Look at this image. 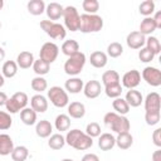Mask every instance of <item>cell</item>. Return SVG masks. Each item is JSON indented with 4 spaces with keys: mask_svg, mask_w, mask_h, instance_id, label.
Masks as SVG:
<instances>
[{
    "mask_svg": "<svg viewBox=\"0 0 161 161\" xmlns=\"http://www.w3.org/2000/svg\"><path fill=\"white\" fill-rule=\"evenodd\" d=\"M63 19H64V28H67L70 31L79 30L80 15L75 6H72V5L65 6L63 11Z\"/></svg>",
    "mask_w": 161,
    "mask_h": 161,
    "instance_id": "8",
    "label": "cell"
},
{
    "mask_svg": "<svg viewBox=\"0 0 161 161\" xmlns=\"http://www.w3.org/2000/svg\"><path fill=\"white\" fill-rule=\"evenodd\" d=\"M155 58V54L148 50L146 47L141 48V50H138V59L142 62V63H148V62H152Z\"/></svg>",
    "mask_w": 161,
    "mask_h": 161,
    "instance_id": "46",
    "label": "cell"
},
{
    "mask_svg": "<svg viewBox=\"0 0 161 161\" xmlns=\"http://www.w3.org/2000/svg\"><path fill=\"white\" fill-rule=\"evenodd\" d=\"M13 125V118L10 113L0 111V131H6L11 127Z\"/></svg>",
    "mask_w": 161,
    "mask_h": 161,
    "instance_id": "43",
    "label": "cell"
},
{
    "mask_svg": "<svg viewBox=\"0 0 161 161\" xmlns=\"http://www.w3.org/2000/svg\"><path fill=\"white\" fill-rule=\"evenodd\" d=\"M30 86H31L33 91H35L36 93H42V92H44L48 88V82H47V79L44 77H39L38 75V77L31 79Z\"/></svg>",
    "mask_w": 161,
    "mask_h": 161,
    "instance_id": "38",
    "label": "cell"
},
{
    "mask_svg": "<svg viewBox=\"0 0 161 161\" xmlns=\"http://www.w3.org/2000/svg\"><path fill=\"white\" fill-rule=\"evenodd\" d=\"M86 114V106L82 102H70L68 104V116L75 119L83 118Z\"/></svg>",
    "mask_w": 161,
    "mask_h": 161,
    "instance_id": "21",
    "label": "cell"
},
{
    "mask_svg": "<svg viewBox=\"0 0 161 161\" xmlns=\"http://www.w3.org/2000/svg\"><path fill=\"white\" fill-rule=\"evenodd\" d=\"M34 55L31 52H28V50H24V52H20L16 57V64H18V68H21V69H28L30 67H33V63H34Z\"/></svg>",
    "mask_w": 161,
    "mask_h": 161,
    "instance_id": "17",
    "label": "cell"
},
{
    "mask_svg": "<svg viewBox=\"0 0 161 161\" xmlns=\"http://www.w3.org/2000/svg\"><path fill=\"white\" fill-rule=\"evenodd\" d=\"M3 6H4V1H3V0H0V10L3 9Z\"/></svg>",
    "mask_w": 161,
    "mask_h": 161,
    "instance_id": "54",
    "label": "cell"
},
{
    "mask_svg": "<svg viewBox=\"0 0 161 161\" xmlns=\"http://www.w3.org/2000/svg\"><path fill=\"white\" fill-rule=\"evenodd\" d=\"M80 161H99V157L96 153H86Z\"/></svg>",
    "mask_w": 161,
    "mask_h": 161,
    "instance_id": "48",
    "label": "cell"
},
{
    "mask_svg": "<svg viewBox=\"0 0 161 161\" xmlns=\"http://www.w3.org/2000/svg\"><path fill=\"white\" fill-rule=\"evenodd\" d=\"M102 83L104 87L111 86V84H117L119 82V74L116 70H106L102 74Z\"/></svg>",
    "mask_w": 161,
    "mask_h": 161,
    "instance_id": "35",
    "label": "cell"
},
{
    "mask_svg": "<svg viewBox=\"0 0 161 161\" xmlns=\"http://www.w3.org/2000/svg\"><path fill=\"white\" fill-rule=\"evenodd\" d=\"M28 102H29V99H28L26 93L16 92L10 98H8V101L5 103V108H6L8 113H18L26 107Z\"/></svg>",
    "mask_w": 161,
    "mask_h": 161,
    "instance_id": "6",
    "label": "cell"
},
{
    "mask_svg": "<svg viewBox=\"0 0 161 161\" xmlns=\"http://www.w3.org/2000/svg\"><path fill=\"white\" fill-rule=\"evenodd\" d=\"M8 98H9V97L6 96V93L0 91V107H1V106H5V103H6Z\"/></svg>",
    "mask_w": 161,
    "mask_h": 161,
    "instance_id": "51",
    "label": "cell"
},
{
    "mask_svg": "<svg viewBox=\"0 0 161 161\" xmlns=\"http://www.w3.org/2000/svg\"><path fill=\"white\" fill-rule=\"evenodd\" d=\"M14 141L8 133H0V155L8 156L14 150Z\"/></svg>",
    "mask_w": 161,
    "mask_h": 161,
    "instance_id": "20",
    "label": "cell"
},
{
    "mask_svg": "<svg viewBox=\"0 0 161 161\" xmlns=\"http://www.w3.org/2000/svg\"><path fill=\"white\" fill-rule=\"evenodd\" d=\"M60 50H62V53L64 55H67L69 58V57H72V55H74V54H77L79 52V44L74 39H68L62 44Z\"/></svg>",
    "mask_w": 161,
    "mask_h": 161,
    "instance_id": "25",
    "label": "cell"
},
{
    "mask_svg": "<svg viewBox=\"0 0 161 161\" xmlns=\"http://www.w3.org/2000/svg\"><path fill=\"white\" fill-rule=\"evenodd\" d=\"M145 111L146 112H155L161 109V97L157 92H151L146 96L145 101Z\"/></svg>",
    "mask_w": 161,
    "mask_h": 161,
    "instance_id": "13",
    "label": "cell"
},
{
    "mask_svg": "<svg viewBox=\"0 0 161 161\" xmlns=\"http://www.w3.org/2000/svg\"><path fill=\"white\" fill-rule=\"evenodd\" d=\"M126 43L131 49H141L146 44V36L141 34L138 30L131 31L126 38Z\"/></svg>",
    "mask_w": 161,
    "mask_h": 161,
    "instance_id": "12",
    "label": "cell"
},
{
    "mask_svg": "<svg viewBox=\"0 0 161 161\" xmlns=\"http://www.w3.org/2000/svg\"><path fill=\"white\" fill-rule=\"evenodd\" d=\"M138 11L145 18L151 16L155 13V3L152 0H145V1H142L140 4V6H138Z\"/></svg>",
    "mask_w": 161,
    "mask_h": 161,
    "instance_id": "37",
    "label": "cell"
},
{
    "mask_svg": "<svg viewBox=\"0 0 161 161\" xmlns=\"http://www.w3.org/2000/svg\"><path fill=\"white\" fill-rule=\"evenodd\" d=\"M116 146V137L112 133H102L98 136V147L102 151H109Z\"/></svg>",
    "mask_w": 161,
    "mask_h": 161,
    "instance_id": "18",
    "label": "cell"
},
{
    "mask_svg": "<svg viewBox=\"0 0 161 161\" xmlns=\"http://www.w3.org/2000/svg\"><path fill=\"white\" fill-rule=\"evenodd\" d=\"M63 11H64V6L60 5L59 3H49L45 6V13L50 21L60 19L63 16Z\"/></svg>",
    "mask_w": 161,
    "mask_h": 161,
    "instance_id": "16",
    "label": "cell"
},
{
    "mask_svg": "<svg viewBox=\"0 0 161 161\" xmlns=\"http://www.w3.org/2000/svg\"><path fill=\"white\" fill-rule=\"evenodd\" d=\"M83 87H84V83L80 78L78 77H70L69 79L65 80L64 83V88H65V92H69L72 94H77L79 93L80 91H83Z\"/></svg>",
    "mask_w": 161,
    "mask_h": 161,
    "instance_id": "19",
    "label": "cell"
},
{
    "mask_svg": "<svg viewBox=\"0 0 161 161\" xmlns=\"http://www.w3.org/2000/svg\"><path fill=\"white\" fill-rule=\"evenodd\" d=\"M30 108H33L36 113H44L48 109V98L42 93H36L30 98Z\"/></svg>",
    "mask_w": 161,
    "mask_h": 161,
    "instance_id": "15",
    "label": "cell"
},
{
    "mask_svg": "<svg viewBox=\"0 0 161 161\" xmlns=\"http://www.w3.org/2000/svg\"><path fill=\"white\" fill-rule=\"evenodd\" d=\"M161 118V113L160 111H155V112H145V121L148 126H155L160 122Z\"/></svg>",
    "mask_w": 161,
    "mask_h": 161,
    "instance_id": "44",
    "label": "cell"
},
{
    "mask_svg": "<svg viewBox=\"0 0 161 161\" xmlns=\"http://www.w3.org/2000/svg\"><path fill=\"white\" fill-rule=\"evenodd\" d=\"M87 136H89V137H98L99 135H101V126H99V123H97V122H91V123H88L87 125V127H86V132H84Z\"/></svg>",
    "mask_w": 161,
    "mask_h": 161,
    "instance_id": "45",
    "label": "cell"
},
{
    "mask_svg": "<svg viewBox=\"0 0 161 161\" xmlns=\"http://www.w3.org/2000/svg\"><path fill=\"white\" fill-rule=\"evenodd\" d=\"M0 29H1V23H0Z\"/></svg>",
    "mask_w": 161,
    "mask_h": 161,
    "instance_id": "56",
    "label": "cell"
},
{
    "mask_svg": "<svg viewBox=\"0 0 161 161\" xmlns=\"http://www.w3.org/2000/svg\"><path fill=\"white\" fill-rule=\"evenodd\" d=\"M141 82V73L137 69H131L126 72L122 77V87L127 89H135Z\"/></svg>",
    "mask_w": 161,
    "mask_h": 161,
    "instance_id": "11",
    "label": "cell"
},
{
    "mask_svg": "<svg viewBox=\"0 0 161 161\" xmlns=\"http://www.w3.org/2000/svg\"><path fill=\"white\" fill-rule=\"evenodd\" d=\"M18 73V64L14 60H6L3 64L1 68V74L4 75V78H13L15 77Z\"/></svg>",
    "mask_w": 161,
    "mask_h": 161,
    "instance_id": "32",
    "label": "cell"
},
{
    "mask_svg": "<svg viewBox=\"0 0 161 161\" xmlns=\"http://www.w3.org/2000/svg\"><path fill=\"white\" fill-rule=\"evenodd\" d=\"M65 143L69 145L70 147L78 150V151H84V150H88L93 146V138L87 136L83 131L74 128V130H70L67 132Z\"/></svg>",
    "mask_w": 161,
    "mask_h": 161,
    "instance_id": "1",
    "label": "cell"
},
{
    "mask_svg": "<svg viewBox=\"0 0 161 161\" xmlns=\"http://www.w3.org/2000/svg\"><path fill=\"white\" fill-rule=\"evenodd\" d=\"M133 143V137L130 132H123V133H118L116 137V145L118 146V148L121 150H127L132 146Z\"/></svg>",
    "mask_w": 161,
    "mask_h": 161,
    "instance_id": "27",
    "label": "cell"
},
{
    "mask_svg": "<svg viewBox=\"0 0 161 161\" xmlns=\"http://www.w3.org/2000/svg\"><path fill=\"white\" fill-rule=\"evenodd\" d=\"M146 48L148 49V50H151L155 55H157V54H160V52H161V44H160V40L156 38V36H152V35H148L147 38H146Z\"/></svg>",
    "mask_w": 161,
    "mask_h": 161,
    "instance_id": "39",
    "label": "cell"
},
{
    "mask_svg": "<svg viewBox=\"0 0 161 161\" xmlns=\"http://www.w3.org/2000/svg\"><path fill=\"white\" fill-rule=\"evenodd\" d=\"M152 19H153V21L156 24V28L160 29L161 28V11H156L155 15L152 16Z\"/></svg>",
    "mask_w": 161,
    "mask_h": 161,
    "instance_id": "49",
    "label": "cell"
},
{
    "mask_svg": "<svg viewBox=\"0 0 161 161\" xmlns=\"http://www.w3.org/2000/svg\"><path fill=\"white\" fill-rule=\"evenodd\" d=\"M141 75L148 86H151V87L161 86V70L158 68H156V67H145Z\"/></svg>",
    "mask_w": 161,
    "mask_h": 161,
    "instance_id": "10",
    "label": "cell"
},
{
    "mask_svg": "<svg viewBox=\"0 0 161 161\" xmlns=\"http://www.w3.org/2000/svg\"><path fill=\"white\" fill-rule=\"evenodd\" d=\"M103 122L106 126H108L117 135L123 133V132H128L130 127H131L128 118L125 116H121L116 112H107L103 117Z\"/></svg>",
    "mask_w": 161,
    "mask_h": 161,
    "instance_id": "2",
    "label": "cell"
},
{
    "mask_svg": "<svg viewBox=\"0 0 161 161\" xmlns=\"http://www.w3.org/2000/svg\"><path fill=\"white\" fill-rule=\"evenodd\" d=\"M82 8L86 14H96L99 9V3L97 0H84L82 3Z\"/></svg>",
    "mask_w": 161,
    "mask_h": 161,
    "instance_id": "42",
    "label": "cell"
},
{
    "mask_svg": "<svg viewBox=\"0 0 161 161\" xmlns=\"http://www.w3.org/2000/svg\"><path fill=\"white\" fill-rule=\"evenodd\" d=\"M40 28L44 30V33L47 35H49L52 39L55 40H63L67 35V30L64 28V25L55 23V21H50V20H42L40 21Z\"/></svg>",
    "mask_w": 161,
    "mask_h": 161,
    "instance_id": "5",
    "label": "cell"
},
{
    "mask_svg": "<svg viewBox=\"0 0 161 161\" xmlns=\"http://www.w3.org/2000/svg\"><path fill=\"white\" fill-rule=\"evenodd\" d=\"M58 54H59V47L55 43H53V42H47L40 48L39 59L52 64L58 58Z\"/></svg>",
    "mask_w": 161,
    "mask_h": 161,
    "instance_id": "9",
    "label": "cell"
},
{
    "mask_svg": "<svg viewBox=\"0 0 161 161\" xmlns=\"http://www.w3.org/2000/svg\"><path fill=\"white\" fill-rule=\"evenodd\" d=\"M125 101L127 102V104L130 107H138L143 102V97H142L141 92H138L136 89H128L126 93Z\"/></svg>",
    "mask_w": 161,
    "mask_h": 161,
    "instance_id": "24",
    "label": "cell"
},
{
    "mask_svg": "<svg viewBox=\"0 0 161 161\" xmlns=\"http://www.w3.org/2000/svg\"><path fill=\"white\" fill-rule=\"evenodd\" d=\"M45 3L43 0H30L26 5L28 8V11L31 14V15H42L44 11H45Z\"/></svg>",
    "mask_w": 161,
    "mask_h": 161,
    "instance_id": "30",
    "label": "cell"
},
{
    "mask_svg": "<svg viewBox=\"0 0 161 161\" xmlns=\"http://www.w3.org/2000/svg\"><path fill=\"white\" fill-rule=\"evenodd\" d=\"M101 92H102V86H101V83H99L98 80H96V79L88 80V82L84 84V87H83V93H84V96H86L87 98H89V99L97 98V97L101 94Z\"/></svg>",
    "mask_w": 161,
    "mask_h": 161,
    "instance_id": "14",
    "label": "cell"
},
{
    "mask_svg": "<svg viewBox=\"0 0 161 161\" xmlns=\"http://www.w3.org/2000/svg\"><path fill=\"white\" fill-rule=\"evenodd\" d=\"M4 84H5V78H4V75H3L1 72H0V88H1Z\"/></svg>",
    "mask_w": 161,
    "mask_h": 161,
    "instance_id": "53",
    "label": "cell"
},
{
    "mask_svg": "<svg viewBox=\"0 0 161 161\" xmlns=\"http://www.w3.org/2000/svg\"><path fill=\"white\" fill-rule=\"evenodd\" d=\"M122 53H123V47H122L121 43L113 42V43L108 44V47H107V57L118 58L119 55H122Z\"/></svg>",
    "mask_w": 161,
    "mask_h": 161,
    "instance_id": "41",
    "label": "cell"
},
{
    "mask_svg": "<svg viewBox=\"0 0 161 161\" xmlns=\"http://www.w3.org/2000/svg\"><path fill=\"white\" fill-rule=\"evenodd\" d=\"M112 107L113 109L116 111V113L121 114V116H125L130 112V106L127 104V102L125 101V98L122 97H118V98H114L113 102H112Z\"/></svg>",
    "mask_w": 161,
    "mask_h": 161,
    "instance_id": "33",
    "label": "cell"
},
{
    "mask_svg": "<svg viewBox=\"0 0 161 161\" xmlns=\"http://www.w3.org/2000/svg\"><path fill=\"white\" fill-rule=\"evenodd\" d=\"M33 70L35 72L36 75L43 77V75H45V74L49 73V70H50V64L47 63V62H44V60H42V59H36V60H34V63H33Z\"/></svg>",
    "mask_w": 161,
    "mask_h": 161,
    "instance_id": "34",
    "label": "cell"
},
{
    "mask_svg": "<svg viewBox=\"0 0 161 161\" xmlns=\"http://www.w3.org/2000/svg\"><path fill=\"white\" fill-rule=\"evenodd\" d=\"M48 99L50 103L58 108H63L69 104V97L65 89L59 86H53L48 89Z\"/></svg>",
    "mask_w": 161,
    "mask_h": 161,
    "instance_id": "7",
    "label": "cell"
},
{
    "mask_svg": "<svg viewBox=\"0 0 161 161\" xmlns=\"http://www.w3.org/2000/svg\"><path fill=\"white\" fill-rule=\"evenodd\" d=\"M62 161H74V160H72V158H63Z\"/></svg>",
    "mask_w": 161,
    "mask_h": 161,
    "instance_id": "55",
    "label": "cell"
},
{
    "mask_svg": "<svg viewBox=\"0 0 161 161\" xmlns=\"http://www.w3.org/2000/svg\"><path fill=\"white\" fill-rule=\"evenodd\" d=\"M20 119L24 125L33 126L36 123V112L30 107H25L20 111Z\"/></svg>",
    "mask_w": 161,
    "mask_h": 161,
    "instance_id": "26",
    "label": "cell"
},
{
    "mask_svg": "<svg viewBox=\"0 0 161 161\" xmlns=\"http://www.w3.org/2000/svg\"><path fill=\"white\" fill-rule=\"evenodd\" d=\"M89 62L94 67V68H103L107 65V62H108V57L104 52H101V50H96L91 54L89 57Z\"/></svg>",
    "mask_w": 161,
    "mask_h": 161,
    "instance_id": "23",
    "label": "cell"
},
{
    "mask_svg": "<svg viewBox=\"0 0 161 161\" xmlns=\"http://www.w3.org/2000/svg\"><path fill=\"white\" fill-rule=\"evenodd\" d=\"M152 161H161V148H157L152 153Z\"/></svg>",
    "mask_w": 161,
    "mask_h": 161,
    "instance_id": "50",
    "label": "cell"
},
{
    "mask_svg": "<svg viewBox=\"0 0 161 161\" xmlns=\"http://www.w3.org/2000/svg\"><path fill=\"white\" fill-rule=\"evenodd\" d=\"M152 141L157 147H161V128H156L152 133Z\"/></svg>",
    "mask_w": 161,
    "mask_h": 161,
    "instance_id": "47",
    "label": "cell"
},
{
    "mask_svg": "<svg viewBox=\"0 0 161 161\" xmlns=\"http://www.w3.org/2000/svg\"><path fill=\"white\" fill-rule=\"evenodd\" d=\"M65 145V137L62 133H53L49 136L48 140V146L52 150H60Z\"/></svg>",
    "mask_w": 161,
    "mask_h": 161,
    "instance_id": "31",
    "label": "cell"
},
{
    "mask_svg": "<svg viewBox=\"0 0 161 161\" xmlns=\"http://www.w3.org/2000/svg\"><path fill=\"white\" fill-rule=\"evenodd\" d=\"M4 58H5V50L0 47V62H1V60H4Z\"/></svg>",
    "mask_w": 161,
    "mask_h": 161,
    "instance_id": "52",
    "label": "cell"
},
{
    "mask_svg": "<svg viewBox=\"0 0 161 161\" xmlns=\"http://www.w3.org/2000/svg\"><path fill=\"white\" fill-rule=\"evenodd\" d=\"M123 91V87L121 86V83H117V84H111V86H107L104 87V93L108 98H118L121 97V93Z\"/></svg>",
    "mask_w": 161,
    "mask_h": 161,
    "instance_id": "40",
    "label": "cell"
},
{
    "mask_svg": "<svg viewBox=\"0 0 161 161\" xmlns=\"http://www.w3.org/2000/svg\"><path fill=\"white\" fill-rule=\"evenodd\" d=\"M54 126L57 128V131H59L60 133L64 132V131H68L69 127H70V117L68 114H64V113H60L55 117V121H54Z\"/></svg>",
    "mask_w": 161,
    "mask_h": 161,
    "instance_id": "28",
    "label": "cell"
},
{
    "mask_svg": "<svg viewBox=\"0 0 161 161\" xmlns=\"http://www.w3.org/2000/svg\"><path fill=\"white\" fill-rule=\"evenodd\" d=\"M156 29H157V28H156V24H155L152 16H147V18H145V19L141 21V24H140V30H138V31L146 36V35H151Z\"/></svg>",
    "mask_w": 161,
    "mask_h": 161,
    "instance_id": "29",
    "label": "cell"
},
{
    "mask_svg": "<svg viewBox=\"0 0 161 161\" xmlns=\"http://www.w3.org/2000/svg\"><path fill=\"white\" fill-rule=\"evenodd\" d=\"M103 28V19L97 14H82L79 21V30L84 34L97 33Z\"/></svg>",
    "mask_w": 161,
    "mask_h": 161,
    "instance_id": "3",
    "label": "cell"
},
{
    "mask_svg": "<svg viewBox=\"0 0 161 161\" xmlns=\"http://www.w3.org/2000/svg\"><path fill=\"white\" fill-rule=\"evenodd\" d=\"M10 155H11L13 161H25L29 156V150L26 146H23V145L16 146V147H14V150Z\"/></svg>",
    "mask_w": 161,
    "mask_h": 161,
    "instance_id": "36",
    "label": "cell"
},
{
    "mask_svg": "<svg viewBox=\"0 0 161 161\" xmlns=\"http://www.w3.org/2000/svg\"><path fill=\"white\" fill-rule=\"evenodd\" d=\"M86 54L82 53V52H78L77 54L69 57L65 63H64V72L65 74L70 75V77H75L78 75L83 68H84V64H86Z\"/></svg>",
    "mask_w": 161,
    "mask_h": 161,
    "instance_id": "4",
    "label": "cell"
},
{
    "mask_svg": "<svg viewBox=\"0 0 161 161\" xmlns=\"http://www.w3.org/2000/svg\"><path fill=\"white\" fill-rule=\"evenodd\" d=\"M53 132V126L49 121L47 119H40L36 122L35 125V133L40 137V138H47L52 135Z\"/></svg>",
    "mask_w": 161,
    "mask_h": 161,
    "instance_id": "22",
    "label": "cell"
}]
</instances>
